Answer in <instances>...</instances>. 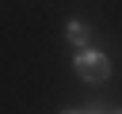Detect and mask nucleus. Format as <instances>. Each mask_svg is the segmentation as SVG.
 <instances>
[{
  "label": "nucleus",
  "mask_w": 122,
  "mask_h": 114,
  "mask_svg": "<svg viewBox=\"0 0 122 114\" xmlns=\"http://www.w3.org/2000/svg\"><path fill=\"white\" fill-rule=\"evenodd\" d=\"M103 114H122V110H103Z\"/></svg>",
  "instance_id": "obj_4"
},
{
  "label": "nucleus",
  "mask_w": 122,
  "mask_h": 114,
  "mask_svg": "<svg viewBox=\"0 0 122 114\" xmlns=\"http://www.w3.org/2000/svg\"><path fill=\"white\" fill-rule=\"evenodd\" d=\"M65 38H69L76 49H88V46H92V27H84L80 19H72V23L65 27Z\"/></svg>",
  "instance_id": "obj_2"
},
{
  "label": "nucleus",
  "mask_w": 122,
  "mask_h": 114,
  "mask_svg": "<svg viewBox=\"0 0 122 114\" xmlns=\"http://www.w3.org/2000/svg\"><path fill=\"white\" fill-rule=\"evenodd\" d=\"M65 114H103V106H88V110H65Z\"/></svg>",
  "instance_id": "obj_3"
},
{
  "label": "nucleus",
  "mask_w": 122,
  "mask_h": 114,
  "mask_svg": "<svg viewBox=\"0 0 122 114\" xmlns=\"http://www.w3.org/2000/svg\"><path fill=\"white\" fill-rule=\"evenodd\" d=\"M72 68H76L80 80H88V84H103V80L111 76V57H107L103 49L88 46V49H76V53H72Z\"/></svg>",
  "instance_id": "obj_1"
}]
</instances>
